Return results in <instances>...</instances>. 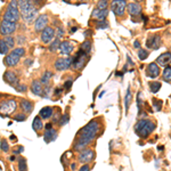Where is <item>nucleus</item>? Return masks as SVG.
Instances as JSON below:
<instances>
[{"label":"nucleus","instance_id":"nucleus-39","mask_svg":"<svg viewBox=\"0 0 171 171\" xmlns=\"http://www.w3.org/2000/svg\"><path fill=\"white\" fill-rule=\"evenodd\" d=\"M14 120L17 121V122H23V121H25L26 120V115L25 114H23V113H18L16 115H14Z\"/></svg>","mask_w":171,"mask_h":171},{"label":"nucleus","instance_id":"nucleus-7","mask_svg":"<svg viewBox=\"0 0 171 171\" xmlns=\"http://www.w3.org/2000/svg\"><path fill=\"white\" fill-rule=\"evenodd\" d=\"M128 7L126 0H113L111 4V8L116 16H123L126 8Z\"/></svg>","mask_w":171,"mask_h":171},{"label":"nucleus","instance_id":"nucleus-6","mask_svg":"<svg viewBox=\"0 0 171 171\" xmlns=\"http://www.w3.org/2000/svg\"><path fill=\"white\" fill-rule=\"evenodd\" d=\"M17 108V104L15 99H7L5 102H1V105H0V112L2 115H10L12 113L15 112V110Z\"/></svg>","mask_w":171,"mask_h":171},{"label":"nucleus","instance_id":"nucleus-33","mask_svg":"<svg viewBox=\"0 0 171 171\" xmlns=\"http://www.w3.org/2000/svg\"><path fill=\"white\" fill-rule=\"evenodd\" d=\"M51 77H53V73L50 71H46V72L43 73L42 78H41V82L45 83V85H47L48 82H49V80L51 79Z\"/></svg>","mask_w":171,"mask_h":171},{"label":"nucleus","instance_id":"nucleus-37","mask_svg":"<svg viewBox=\"0 0 171 171\" xmlns=\"http://www.w3.org/2000/svg\"><path fill=\"white\" fill-rule=\"evenodd\" d=\"M107 7H108V0H99L97 4L98 9H107Z\"/></svg>","mask_w":171,"mask_h":171},{"label":"nucleus","instance_id":"nucleus-5","mask_svg":"<svg viewBox=\"0 0 171 171\" xmlns=\"http://www.w3.org/2000/svg\"><path fill=\"white\" fill-rule=\"evenodd\" d=\"M25 54V49L24 48H16V49H14L10 54L6 56V58H5V64L7 65V66H15L17 65V63L20 62L22 56H24Z\"/></svg>","mask_w":171,"mask_h":171},{"label":"nucleus","instance_id":"nucleus-38","mask_svg":"<svg viewBox=\"0 0 171 171\" xmlns=\"http://www.w3.org/2000/svg\"><path fill=\"white\" fill-rule=\"evenodd\" d=\"M68 121H70V115H68L67 113H65L64 115L60 118V122H58V124H60V126H65V124L67 123Z\"/></svg>","mask_w":171,"mask_h":171},{"label":"nucleus","instance_id":"nucleus-51","mask_svg":"<svg viewBox=\"0 0 171 171\" xmlns=\"http://www.w3.org/2000/svg\"><path fill=\"white\" fill-rule=\"evenodd\" d=\"M60 93H62V89H56V91H55V94H56V95L60 94Z\"/></svg>","mask_w":171,"mask_h":171},{"label":"nucleus","instance_id":"nucleus-31","mask_svg":"<svg viewBox=\"0 0 171 171\" xmlns=\"http://www.w3.org/2000/svg\"><path fill=\"white\" fill-rule=\"evenodd\" d=\"M60 39L57 38V39H55L53 42L50 43V46H49V50H51V51H55V50H57V49H60Z\"/></svg>","mask_w":171,"mask_h":171},{"label":"nucleus","instance_id":"nucleus-49","mask_svg":"<svg viewBox=\"0 0 171 171\" xmlns=\"http://www.w3.org/2000/svg\"><path fill=\"white\" fill-rule=\"evenodd\" d=\"M53 128V123H47L46 124V130H48V129H51Z\"/></svg>","mask_w":171,"mask_h":171},{"label":"nucleus","instance_id":"nucleus-47","mask_svg":"<svg viewBox=\"0 0 171 171\" xmlns=\"http://www.w3.org/2000/svg\"><path fill=\"white\" fill-rule=\"evenodd\" d=\"M133 46H135V48H139V49H140V43H139V41H135V42H133Z\"/></svg>","mask_w":171,"mask_h":171},{"label":"nucleus","instance_id":"nucleus-36","mask_svg":"<svg viewBox=\"0 0 171 171\" xmlns=\"http://www.w3.org/2000/svg\"><path fill=\"white\" fill-rule=\"evenodd\" d=\"M163 79L167 80V81H170L171 80V66L167 67L163 72Z\"/></svg>","mask_w":171,"mask_h":171},{"label":"nucleus","instance_id":"nucleus-12","mask_svg":"<svg viewBox=\"0 0 171 171\" xmlns=\"http://www.w3.org/2000/svg\"><path fill=\"white\" fill-rule=\"evenodd\" d=\"M54 38H55V30L53 27L47 26L41 33V41L45 45H48V43H51L54 41Z\"/></svg>","mask_w":171,"mask_h":171},{"label":"nucleus","instance_id":"nucleus-20","mask_svg":"<svg viewBox=\"0 0 171 171\" xmlns=\"http://www.w3.org/2000/svg\"><path fill=\"white\" fill-rule=\"evenodd\" d=\"M127 8H128V12L131 16H138V15H140V13H141L140 5L137 4V2L128 4V7H127Z\"/></svg>","mask_w":171,"mask_h":171},{"label":"nucleus","instance_id":"nucleus-2","mask_svg":"<svg viewBox=\"0 0 171 171\" xmlns=\"http://www.w3.org/2000/svg\"><path fill=\"white\" fill-rule=\"evenodd\" d=\"M18 8L23 20L26 23H32L37 17L38 9L34 6L33 0H18Z\"/></svg>","mask_w":171,"mask_h":171},{"label":"nucleus","instance_id":"nucleus-24","mask_svg":"<svg viewBox=\"0 0 171 171\" xmlns=\"http://www.w3.org/2000/svg\"><path fill=\"white\" fill-rule=\"evenodd\" d=\"M39 115L41 116V119H49L51 116H54V108L50 106L43 107L39 112Z\"/></svg>","mask_w":171,"mask_h":171},{"label":"nucleus","instance_id":"nucleus-21","mask_svg":"<svg viewBox=\"0 0 171 171\" xmlns=\"http://www.w3.org/2000/svg\"><path fill=\"white\" fill-rule=\"evenodd\" d=\"M73 49H74L73 45L71 42H68V41H63L60 43V54H63V55H70L73 51Z\"/></svg>","mask_w":171,"mask_h":171},{"label":"nucleus","instance_id":"nucleus-10","mask_svg":"<svg viewBox=\"0 0 171 171\" xmlns=\"http://www.w3.org/2000/svg\"><path fill=\"white\" fill-rule=\"evenodd\" d=\"M78 158H79V162L83 163V164L91 162V161H94V158H95L94 151L89 150V148H85V150H82L81 152H80Z\"/></svg>","mask_w":171,"mask_h":171},{"label":"nucleus","instance_id":"nucleus-18","mask_svg":"<svg viewBox=\"0 0 171 171\" xmlns=\"http://www.w3.org/2000/svg\"><path fill=\"white\" fill-rule=\"evenodd\" d=\"M57 138V130L54 128L48 129V130H45L43 133V139L46 143H50V141H54Z\"/></svg>","mask_w":171,"mask_h":171},{"label":"nucleus","instance_id":"nucleus-29","mask_svg":"<svg viewBox=\"0 0 171 171\" xmlns=\"http://www.w3.org/2000/svg\"><path fill=\"white\" fill-rule=\"evenodd\" d=\"M5 42H6V45L8 46L9 49H13L14 46H15V39L13 38V37H10V35H7V37H5L4 38Z\"/></svg>","mask_w":171,"mask_h":171},{"label":"nucleus","instance_id":"nucleus-32","mask_svg":"<svg viewBox=\"0 0 171 171\" xmlns=\"http://www.w3.org/2000/svg\"><path fill=\"white\" fill-rule=\"evenodd\" d=\"M18 171H27L25 158H20V160H18Z\"/></svg>","mask_w":171,"mask_h":171},{"label":"nucleus","instance_id":"nucleus-17","mask_svg":"<svg viewBox=\"0 0 171 171\" xmlns=\"http://www.w3.org/2000/svg\"><path fill=\"white\" fill-rule=\"evenodd\" d=\"M156 63L160 66H167V65L171 64V53L167 51V53H163L156 58Z\"/></svg>","mask_w":171,"mask_h":171},{"label":"nucleus","instance_id":"nucleus-45","mask_svg":"<svg viewBox=\"0 0 171 171\" xmlns=\"http://www.w3.org/2000/svg\"><path fill=\"white\" fill-rule=\"evenodd\" d=\"M23 151H24V147H23V146H20V147H18L17 150L14 151L13 154H14V155H15V154H20L21 152H23Z\"/></svg>","mask_w":171,"mask_h":171},{"label":"nucleus","instance_id":"nucleus-11","mask_svg":"<svg viewBox=\"0 0 171 171\" xmlns=\"http://www.w3.org/2000/svg\"><path fill=\"white\" fill-rule=\"evenodd\" d=\"M86 62H87V54L82 50H79V53L74 58V62H73V67L75 70H82L85 67Z\"/></svg>","mask_w":171,"mask_h":171},{"label":"nucleus","instance_id":"nucleus-27","mask_svg":"<svg viewBox=\"0 0 171 171\" xmlns=\"http://www.w3.org/2000/svg\"><path fill=\"white\" fill-rule=\"evenodd\" d=\"M161 83L158 81H154V82H151L150 83V90L153 93V94H156L158 90L161 89Z\"/></svg>","mask_w":171,"mask_h":171},{"label":"nucleus","instance_id":"nucleus-25","mask_svg":"<svg viewBox=\"0 0 171 171\" xmlns=\"http://www.w3.org/2000/svg\"><path fill=\"white\" fill-rule=\"evenodd\" d=\"M43 128V123H42V120H41V116L38 115L35 116L33 119V122H32V129H33L35 133H39L41 131Z\"/></svg>","mask_w":171,"mask_h":171},{"label":"nucleus","instance_id":"nucleus-54","mask_svg":"<svg viewBox=\"0 0 171 171\" xmlns=\"http://www.w3.org/2000/svg\"><path fill=\"white\" fill-rule=\"evenodd\" d=\"M75 30H77V27H72V31H71V32H75Z\"/></svg>","mask_w":171,"mask_h":171},{"label":"nucleus","instance_id":"nucleus-13","mask_svg":"<svg viewBox=\"0 0 171 171\" xmlns=\"http://www.w3.org/2000/svg\"><path fill=\"white\" fill-rule=\"evenodd\" d=\"M48 21H49V20H48L47 15H45V14L40 15V16L35 20V22H34V29H35V31L41 32V31L45 30V29L47 27Z\"/></svg>","mask_w":171,"mask_h":171},{"label":"nucleus","instance_id":"nucleus-19","mask_svg":"<svg viewBox=\"0 0 171 171\" xmlns=\"http://www.w3.org/2000/svg\"><path fill=\"white\" fill-rule=\"evenodd\" d=\"M31 90L34 95L37 96H41L43 93V87H42V82L39 81V80H33L32 81V85H31Z\"/></svg>","mask_w":171,"mask_h":171},{"label":"nucleus","instance_id":"nucleus-52","mask_svg":"<svg viewBox=\"0 0 171 171\" xmlns=\"http://www.w3.org/2000/svg\"><path fill=\"white\" fill-rule=\"evenodd\" d=\"M10 139H13V141H16V137H15V136H10Z\"/></svg>","mask_w":171,"mask_h":171},{"label":"nucleus","instance_id":"nucleus-46","mask_svg":"<svg viewBox=\"0 0 171 171\" xmlns=\"http://www.w3.org/2000/svg\"><path fill=\"white\" fill-rule=\"evenodd\" d=\"M57 31H58V32H57V38L60 39L62 37H63V34H64V32H63V29H62V27H60V29L58 27V30H57Z\"/></svg>","mask_w":171,"mask_h":171},{"label":"nucleus","instance_id":"nucleus-30","mask_svg":"<svg viewBox=\"0 0 171 171\" xmlns=\"http://www.w3.org/2000/svg\"><path fill=\"white\" fill-rule=\"evenodd\" d=\"M91 49V42H90V40H86L85 42L81 45V48H80V50H82L83 53L86 54H88Z\"/></svg>","mask_w":171,"mask_h":171},{"label":"nucleus","instance_id":"nucleus-3","mask_svg":"<svg viewBox=\"0 0 171 171\" xmlns=\"http://www.w3.org/2000/svg\"><path fill=\"white\" fill-rule=\"evenodd\" d=\"M155 128H156V124L153 121L141 119L135 124V133L140 138H147L155 130Z\"/></svg>","mask_w":171,"mask_h":171},{"label":"nucleus","instance_id":"nucleus-41","mask_svg":"<svg viewBox=\"0 0 171 171\" xmlns=\"http://www.w3.org/2000/svg\"><path fill=\"white\" fill-rule=\"evenodd\" d=\"M15 89H16L18 93H25L26 90H27V88H26V86H24V85H17L16 87H15Z\"/></svg>","mask_w":171,"mask_h":171},{"label":"nucleus","instance_id":"nucleus-48","mask_svg":"<svg viewBox=\"0 0 171 171\" xmlns=\"http://www.w3.org/2000/svg\"><path fill=\"white\" fill-rule=\"evenodd\" d=\"M75 169H77V163H72V164H71V170L74 171Z\"/></svg>","mask_w":171,"mask_h":171},{"label":"nucleus","instance_id":"nucleus-43","mask_svg":"<svg viewBox=\"0 0 171 171\" xmlns=\"http://www.w3.org/2000/svg\"><path fill=\"white\" fill-rule=\"evenodd\" d=\"M98 27L99 29H105V27H108V24H107L105 21H99L98 22Z\"/></svg>","mask_w":171,"mask_h":171},{"label":"nucleus","instance_id":"nucleus-53","mask_svg":"<svg viewBox=\"0 0 171 171\" xmlns=\"http://www.w3.org/2000/svg\"><path fill=\"white\" fill-rule=\"evenodd\" d=\"M163 148H164V147H163V146H158V151H161V152H162V151H163Z\"/></svg>","mask_w":171,"mask_h":171},{"label":"nucleus","instance_id":"nucleus-16","mask_svg":"<svg viewBox=\"0 0 171 171\" xmlns=\"http://www.w3.org/2000/svg\"><path fill=\"white\" fill-rule=\"evenodd\" d=\"M4 80L7 83H9L10 86H13V87H16L18 85V78L16 77V74L12 71H6L4 73Z\"/></svg>","mask_w":171,"mask_h":171},{"label":"nucleus","instance_id":"nucleus-50","mask_svg":"<svg viewBox=\"0 0 171 171\" xmlns=\"http://www.w3.org/2000/svg\"><path fill=\"white\" fill-rule=\"evenodd\" d=\"M9 161H12V162H13V161H15V155H12V156H9Z\"/></svg>","mask_w":171,"mask_h":171},{"label":"nucleus","instance_id":"nucleus-23","mask_svg":"<svg viewBox=\"0 0 171 171\" xmlns=\"http://www.w3.org/2000/svg\"><path fill=\"white\" fill-rule=\"evenodd\" d=\"M107 15H108V10H107V9L96 8L94 12H93V17L97 18V20H99V21H104V20L107 17Z\"/></svg>","mask_w":171,"mask_h":171},{"label":"nucleus","instance_id":"nucleus-26","mask_svg":"<svg viewBox=\"0 0 171 171\" xmlns=\"http://www.w3.org/2000/svg\"><path fill=\"white\" fill-rule=\"evenodd\" d=\"M133 102V95H131V89L130 87H128L127 89V93H126V96H124V108H126V113H128L129 106Z\"/></svg>","mask_w":171,"mask_h":171},{"label":"nucleus","instance_id":"nucleus-8","mask_svg":"<svg viewBox=\"0 0 171 171\" xmlns=\"http://www.w3.org/2000/svg\"><path fill=\"white\" fill-rule=\"evenodd\" d=\"M16 30V23L15 22H10V21H6V20H2L1 21V24H0V33L7 37V35H10L12 33H14V31Z\"/></svg>","mask_w":171,"mask_h":171},{"label":"nucleus","instance_id":"nucleus-44","mask_svg":"<svg viewBox=\"0 0 171 171\" xmlns=\"http://www.w3.org/2000/svg\"><path fill=\"white\" fill-rule=\"evenodd\" d=\"M89 170H90V167L88 164H83V166L79 169V171H89Z\"/></svg>","mask_w":171,"mask_h":171},{"label":"nucleus","instance_id":"nucleus-9","mask_svg":"<svg viewBox=\"0 0 171 171\" xmlns=\"http://www.w3.org/2000/svg\"><path fill=\"white\" fill-rule=\"evenodd\" d=\"M73 62H74V58L70 57V56L66 57V58H58L55 62V68L57 71H65L71 65H73Z\"/></svg>","mask_w":171,"mask_h":171},{"label":"nucleus","instance_id":"nucleus-15","mask_svg":"<svg viewBox=\"0 0 171 171\" xmlns=\"http://www.w3.org/2000/svg\"><path fill=\"white\" fill-rule=\"evenodd\" d=\"M146 74L151 79H156L160 75V66L158 65V63H151L147 65Z\"/></svg>","mask_w":171,"mask_h":171},{"label":"nucleus","instance_id":"nucleus-40","mask_svg":"<svg viewBox=\"0 0 171 171\" xmlns=\"http://www.w3.org/2000/svg\"><path fill=\"white\" fill-rule=\"evenodd\" d=\"M153 105L156 111H160L162 108V100H158L156 98H153Z\"/></svg>","mask_w":171,"mask_h":171},{"label":"nucleus","instance_id":"nucleus-4","mask_svg":"<svg viewBox=\"0 0 171 171\" xmlns=\"http://www.w3.org/2000/svg\"><path fill=\"white\" fill-rule=\"evenodd\" d=\"M20 14L21 13H20V8H18V2L16 0H12L10 4L8 5V7H7V10H6L2 20L16 23L18 21V18H20Z\"/></svg>","mask_w":171,"mask_h":171},{"label":"nucleus","instance_id":"nucleus-14","mask_svg":"<svg viewBox=\"0 0 171 171\" xmlns=\"http://www.w3.org/2000/svg\"><path fill=\"white\" fill-rule=\"evenodd\" d=\"M146 46L151 49H158L161 46V37L158 34H152L147 39Z\"/></svg>","mask_w":171,"mask_h":171},{"label":"nucleus","instance_id":"nucleus-55","mask_svg":"<svg viewBox=\"0 0 171 171\" xmlns=\"http://www.w3.org/2000/svg\"><path fill=\"white\" fill-rule=\"evenodd\" d=\"M34 2H39V1H40V0H33Z\"/></svg>","mask_w":171,"mask_h":171},{"label":"nucleus","instance_id":"nucleus-1","mask_svg":"<svg viewBox=\"0 0 171 171\" xmlns=\"http://www.w3.org/2000/svg\"><path fill=\"white\" fill-rule=\"evenodd\" d=\"M100 130V124L97 120H91L89 123L86 124L82 129H80V131L77 136V141L74 144V150L80 151L85 150L87 145H89L91 141L94 140V138L96 135L98 133Z\"/></svg>","mask_w":171,"mask_h":171},{"label":"nucleus","instance_id":"nucleus-22","mask_svg":"<svg viewBox=\"0 0 171 171\" xmlns=\"http://www.w3.org/2000/svg\"><path fill=\"white\" fill-rule=\"evenodd\" d=\"M21 107H22V110H23V112L26 113V114L32 113V111H33V108H34L33 103H31L30 100H27V99H22Z\"/></svg>","mask_w":171,"mask_h":171},{"label":"nucleus","instance_id":"nucleus-57","mask_svg":"<svg viewBox=\"0 0 171 171\" xmlns=\"http://www.w3.org/2000/svg\"><path fill=\"white\" fill-rule=\"evenodd\" d=\"M64 1H65V2H68V1H70V0H64Z\"/></svg>","mask_w":171,"mask_h":171},{"label":"nucleus","instance_id":"nucleus-42","mask_svg":"<svg viewBox=\"0 0 171 171\" xmlns=\"http://www.w3.org/2000/svg\"><path fill=\"white\" fill-rule=\"evenodd\" d=\"M73 83V79H70V80H67V81L64 83V88L65 89H71V86H72Z\"/></svg>","mask_w":171,"mask_h":171},{"label":"nucleus","instance_id":"nucleus-28","mask_svg":"<svg viewBox=\"0 0 171 171\" xmlns=\"http://www.w3.org/2000/svg\"><path fill=\"white\" fill-rule=\"evenodd\" d=\"M8 50H9L8 46L6 45L4 39H1V40H0V53H1V55L2 56L7 55V54H8Z\"/></svg>","mask_w":171,"mask_h":171},{"label":"nucleus","instance_id":"nucleus-34","mask_svg":"<svg viewBox=\"0 0 171 171\" xmlns=\"http://www.w3.org/2000/svg\"><path fill=\"white\" fill-rule=\"evenodd\" d=\"M138 57H139V60H145L147 57H148V51L145 50V49H143L140 48L139 51H138Z\"/></svg>","mask_w":171,"mask_h":171},{"label":"nucleus","instance_id":"nucleus-35","mask_svg":"<svg viewBox=\"0 0 171 171\" xmlns=\"http://www.w3.org/2000/svg\"><path fill=\"white\" fill-rule=\"evenodd\" d=\"M0 148H1V151L5 152V153H7L9 151V145L6 139H1V141H0Z\"/></svg>","mask_w":171,"mask_h":171},{"label":"nucleus","instance_id":"nucleus-56","mask_svg":"<svg viewBox=\"0 0 171 171\" xmlns=\"http://www.w3.org/2000/svg\"><path fill=\"white\" fill-rule=\"evenodd\" d=\"M137 2H140V1H143V0H136Z\"/></svg>","mask_w":171,"mask_h":171}]
</instances>
